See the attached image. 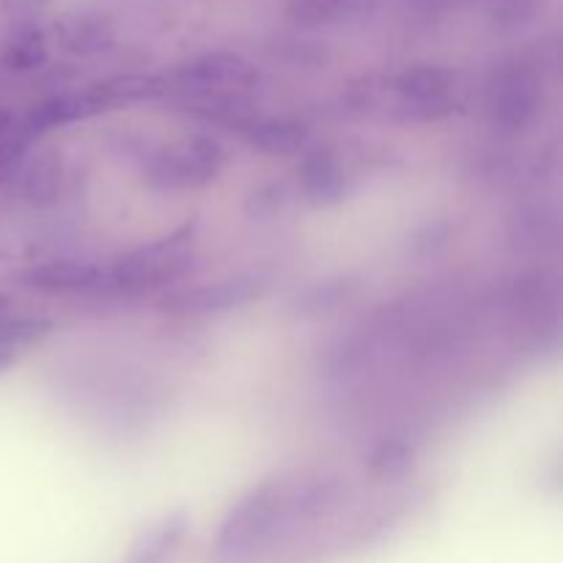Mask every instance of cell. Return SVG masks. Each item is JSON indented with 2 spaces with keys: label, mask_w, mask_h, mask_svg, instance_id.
<instances>
[{
  "label": "cell",
  "mask_w": 563,
  "mask_h": 563,
  "mask_svg": "<svg viewBox=\"0 0 563 563\" xmlns=\"http://www.w3.org/2000/svg\"><path fill=\"white\" fill-rule=\"evenodd\" d=\"M55 42L71 55H99L113 47L115 25L102 11H69L55 20Z\"/></svg>",
  "instance_id": "4fadbf2b"
},
{
  "label": "cell",
  "mask_w": 563,
  "mask_h": 563,
  "mask_svg": "<svg viewBox=\"0 0 563 563\" xmlns=\"http://www.w3.org/2000/svg\"><path fill=\"white\" fill-rule=\"evenodd\" d=\"M357 176L344 154L333 146H308L295 168V196L311 207H335L352 196Z\"/></svg>",
  "instance_id": "ba28073f"
},
{
  "label": "cell",
  "mask_w": 563,
  "mask_h": 563,
  "mask_svg": "<svg viewBox=\"0 0 563 563\" xmlns=\"http://www.w3.org/2000/svg\"><path fill=\"white\" fill-rule=\"evenodd\" d=\"M539 9H542V0H493L489 16L500 31H517L537 20Z\"/></svg>",
  "instance_id": "44dd1931"
},
{
  "label": "cell",
  "mask_w": 563,
  "mask_h": 563,
  "mask_svg": "<svg viewBox=\"0 0 563 563\" xmlns=\"http://www.w3.org/2000/svg\"><path fill=\"white\" fill-rule=\"evenodd\" d=\"M20 284L44 297H86L108 289V269L82 258H53L22 269Z\"/></svg>",
  "instance_id": "9c48e42d"
},
{
  "label": "cell",
  "mask_w": 563,
  "mask_h": 563,
  "mask_svg": "<svg viewBox=\"0 0 563 563\" xmlns=\"http://www.w3.org/2000/svg\"><path fill=\"white\" fill-rule=\"evenodd\" d=\"M295 201V190L286 181H264L256 190H251L245 201V214L251 220H273L280 218Z\"/></svg>",
  "instance_id": "ffe728a7"
},
{
  "label": "cell",
  "mask_w": 563,
  "mask_h": 563,
  "mask_svg": "<svg viewBox=\"0 0 563 563\" xmlns=\"http://www.w3.org/2000/svg\"><path fill=\"white\" fill-rule=\"evenodd\" d=\"M264 289L267 284L256 275H225L165 291L157 306L174 319H212L262 300Z\"/></svg>",
  "instance_id": "52a82bcc"
},
{
  "label": "cell",
  "mask_w": 563,
  "mask_h": 563,
  "mask_svg": "<svg viewBox=\"0 0 563 563\" xmlns=\"http://www.w3.org/2000/svg\"><path fill=\"white\" fill-rule=\"evenodd\" d=\"M229 163L223 143L207 132L154 143L137 152V174L154 192H196L214 185Z\"/></svg>",
  "instance_id": "7a4b0ae2"
},
{
  "label": "cell",
  "mask_w": 563,
  "mask_h": 563,
  "mask_svg": "<svg viewBox=\"0 0 563 563\" xmlns=\"http://www.w3.org/2000/svg\"><path fill=\"white\" fill-rule=\"evenodd\" d=\"M198 247V223H185L152 242L121 253L108 267V289L119 295H154L185 278Z\"/></svg>",
  "instance_id": "3957f363"
},
{
  "label": "cell",
  "mask_w": 563,
  "mask_h": 563,
  "mask_svg": "<svg viewBox=\"0 0 563 563\" xmlns=\"http://www.w3.org/2000/svg\"><path fill=\"white\" fill-rule=\"evenodd\" d=\"M165 80L168 93L176 88L181 97H247V91L256 88L258 69L245 55L214 49L185 60Z\"/></svg>",
  "instance_id": "8992f818"
},
{
  "label": "cell",
  "mask_w": 563,
  "mask_h": 563,
  "mask_svg": "<svg viewBox=\"0 0 563 563\" xmlns=\"http://www.w3.org/2000/svg\"><path fill=\"white\" fill-rule=\"evenodd\" d=\"M91 91L102 113H108V110L157 102V99L168 97V80L159 75H115L93 82Z\"/></svg>",
  "instance_id": "9a60e30c"
},
{
  "label": "cell",
  "mask_w": 563,
  "mask_h": 563,
  "mask_svg": "<svg viewBox=\"0 0 563 563\" xmlns=\"http://www.w3.org/2000/svg\"><path fill=\"white\" fill-rule=\"evenodd\" d=\"M394 113L410 124H434L454 115L460 104L456 75L438 64H416L401 69L388 82Z\"/></svg>",
  "instance_id": "5b68a950"
},
{
  "label": "cell",
  "mask_w": 563,
  "mask_h": 563,
  "mask_svg": "<svg viewBox=\"0 0 563 563\" xmlns=\"http://www.w3.org/2000/svg\"><path fill=\"white\" fill-rule=\"evenodd\" d=\"M190 533V517L185 511H170L146 528L132 542L124 563H176Z\"/></svg>",
  "instance_id": "5bb4252c"
},
{
  "label": "cell",
  "mask_w": 563,
  "mask_h": 563,
  "mask_svg": "<svg viewBox=\"0 0 563 563\" xmlns=\"http://www.w3.org/2000/svg\"><path fill=\"white\" fill-rule=\"evenodd\" d=\"M236 135L264 157H300L313 143L311 126L297 115L253 113Z\"/></svg>",
  "instance_id": "30bf717a"
},
{
  "label": "cell",
  "mask_w": 563,
  "mask_h": 563,
  "mask_svg": "<svg viewBox=\"0 0 563 563\" xmlns=\"http://www.w3.org/2000/svg\"><path fill=\"white\" fill-rule=\"evenodd\" d=\"M93 115H102V108H99L91 88H86V91L53 93V97L42 99V102H36L27 110V115L20 124V135L27 143H33L42 135H47V132L64 130V126L88 121Z\"/></svg>",
  "instance_id": "7c38bea8"
},
{
  "label": "cell",
  "mask_w": 563,
  "mask_h": 563,
  "mask_svg": "<svg viewBox=\"0 0 563 563\" xmlns=\"http://www.w3.org/2000/svg\"><path fill=\"white\" fill-rule=\"evenodd\" d=\"M31 5H42V3H49V0H27Z\"/></svg>",
  "instance_id": "603a6c76"
},
{
  "label": "cell",
  "mask_w": 563,
  "mask_h": 563,
  "mask_svg": "<svg viewBox=\"0 0 563 563\" xmlns=\"http://www.w3.org/2000/svg\"><path fill=\"white\" fill-rule=\"evenodd\" d=\"M49 47L47 36L38 25H20L11 31V36L3 44V66L14 75H27L47 64Z\"/></svg>",
  "instance_id": "ac0fdd59"
},
{
  "label": "cell",
  "mask_w": 563,
  "mask_h": 563,
  "mask_svg": "<svg viewBox=\"0 0 563 563\" xmlns=\"http://www.w3.org/2000/svg\"><path fill=\"white\" fill-rule=\"evenodd\" d=\"M416 462V443L407 434H385L368 449L366 473L377 482H399Z\"/></svg>",
  "instance_id": "e0dca14e"
},
{
  "label": "cell",
  "mask_w": 563,
  "mask_h": 563,
  "mask_svg": "<svg viewBox=\"0 0 563 563\" xmlns=\"http://www.w3.org/2000/svg\"><path fill=\"white\" fill-rule=\"evenodd\" d=\"M5 313H11V300L5 295H0V319H3Z\"/></svg>",
  "instance_id": "7402d4cb"
},
{
  "label": "cell",
  "mask_w": 563,
  "mask_h": 563,
  "mask_svg": "<svg viewBox=\"0 0 563 563\" xmlns=\"http://www.w3.org/2000/svg\"><path fill=\"white\" fill-rule=\"evenodd\" d=\"M53 328V319L42 313H5L0 319V372H5L27 346L47 339Z\"/></svg>",
  "instance_id": "2e32d148"
},
{
  "label": "cell",
  "mask_w": 563,
  "mask_h": 563,
  "mask_svg": "<svg viewBox=\"0 0 563 563\" xmlns=\"http://www.w3.org/2000/svg\"><path fill=\"white\" fill-rule=\"evenodd\" d=\"M357 0H289V20L300 27H322L330 22L344 20L355 11Z\"/></svg>",
  "instance_id": "d6986e66"
},
{
  "label": "cell",
  "mask_w": 563,
  "mask_h": 563,
  "mask_svg": "<svg viewBox=\"0 0 563 563\" xmlns=\"http://www.w3.org/2000/svg\"><path fill=\"white\" fill-rule=\"evenodd\" d=\"M421 3H438V0H421Z\"/></svg>",
  "instance_id": "cb8c5ba5"
},
{
  "label": "cell",
  "mask_w": 563,
  "mask_h": 563,
  "mask_svg": "<svg viewBox=\"0 0 563 563\" xmlns=\"http://www.w3.org/2000/svg\"><path fill=\"white\" fill-rule=\"evenodd\" d=\"M16 176V192L22 201L33 209H49L60 201L69 185V163L60 152L47 148L33 157H25L20 168L14 170Z\"/></svg>",
  "instance_id": "8fae6325"
},
{
  "label": "cell",
  "mask_w": 563,
  "mask_h": 563,
  "mask_svg": "<svg viewBox=\"0 0 563 563\" xmlns=\"http://www.w3.org/2000/svg\"><path fill=\"white\" fill-rule=\"evenodd\" d=\"M544 102V82L537 66L526 58L506 60L489 75L484 88V108L489 124L500 132H522L539 119Z\"/></svg>",
  "instance_id": "277c9868"
},
{
  "label": "cell",
  "mask_w": 563,
  "mask_h": 563,
  "mask_svg": "<svg viewBox=\"0 0 563 563\" xmlns=\"http://www.w3.org/2000/svg\"><path fill=\"white\" fill-rule=\"evenodd\" d=\"M341 482L322 471H284L262 478L231 504L214 533V563H253L300 526L328 515Z\"/></svg>",
  "instance_id": "6da1fadb"
}]
</instances>
